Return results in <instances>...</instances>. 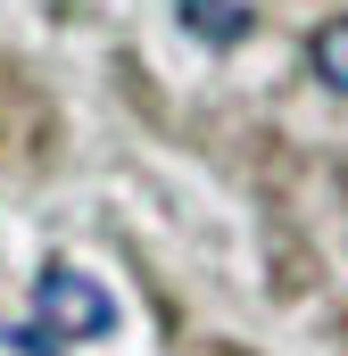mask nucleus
<instances>
[{
    "label": "nucleus",
    "instance_id": "7ed1b4c3",
    "mask_svg": "<svg viewBox=\"0 0 348 356\" xmlns=\"http://www.w3.org/2000/svg\"><path fill=\"white\" fill-rule=\"evenodd\" d=\"M307 67H315V83H324V91H340V99H348V8L332 17V25H315Z\"/></svg>",
    "mask_w": 348,
    "mask_h": 356
},
{
    "label": "nucleus",
    "instance_id": "f03ea898",
    "mask_svg": "<svg viewBox=\"0 0 348 356\" xmlns=\"http://www.w3.org/2000/svg\"><path fill=\"white\" fill-rule=\"evenodd\" d=\"M174 17H182V33H199L207 50H232V42L258 25V8H241V0H174Z\"/></svg>",
    "mask_w": 348,
    "mask_h": 356
},
{
    "label": "nucleus",
    "instance_id": "f257e3e1",
    "mask_svg": "<svg viewBox=\"0 0 348 356\" xmlns=\"http://www.w3.org/2000/svg\"><path fill=\"white\" fill-rule=\"evenodd\" d=\"M33 315H42V332H58V340H108L116 332V298L75 266H50L33 282Z\"/></svg>",
    "mask_w": 348,
    "mask_h": 356
},
{
    "label": "nucleus",
    "instance_id": "20e7f679",
    "mask_svg": "<svg viewBox=\"0 0 348 356\" xmlns=\"http://www.w3.org/2000/svg\"><path fill=\"white\" fill-rule=\"evenodd\" d=\"M8 348H17V356H50V332H42V323H17Z\"/></svg>",
    "mask_w": 348,
    "mask_h": 356
}]
</instances>
